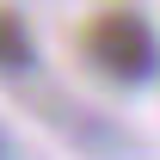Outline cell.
I'll return each instance as SVG.
<instances>
[{
  "instance_id": "cell-1",
  "label": "cell",
  "mask_w": 160,
  "mask_h": 160,
  "mask_svg": "<svg viewBox=\"0 0 160 160\" xmlns=\"http://www.w3.org/2000/svg\"><path fill=\"white\" fill-rule=\"evenodd\" d=\"M80 49H86V62L99 74L123 80V86H142L160 68V37L136 6H99L86 19V31H80Z\"/></svg>"
},
{
  "instance_id": "cell-2",
  "label": "cell",
  "mask_w": 160,
  "mask_h": 160,
  "mask_svg": "<svg viewBox=\"0 0 160 160\" xmlns=\"http://www.w3.org/2000/svg\"><path fill=\"white\" fill-rule=\"evenodd\" d=\"M31 62H37V43L25 31V19L12 6H0V74H25Z\"/></svg>"
},
{
  "instance_id": "cell-3",
  "label": "cell",
  "mask_w": 160,
  "mask_h": 160,
  "mask_svg": "<svg viewBox=\"0 0 160 160\" xmlns=\"http://www.w3.org/2000/svg\"><path fill=\"white\" fill-rule=\"evenodd\" d=\"M0 160H6V142H0Z\"/></svg>"
}]
</instances>
